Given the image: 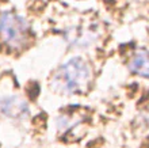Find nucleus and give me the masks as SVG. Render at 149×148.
Segmentation results:
<instances>
[{"label":"nucleus","mask_w":149,"mask_h":148,"mask_svg":"<svg viewBox=\"0 0 149 148\" xmlns=\"http://www.w3.org/2000/svg\"><path fill=\"white\" fill-rule=\"evenodd\" d=\"M91 80V67L83 57H72L56 71L52 86L65 95L83 93Z\"/></svg>","instance_id":"obj_1"},{"label":"nucleus","mask_w":149,"mask_h":148,"mask_svg":"<svg viewBox=\"0 0 149 148\" xmlns=\"http://www.w3.org/2000/svg\"><path fill=\"white\" fill-rule=\"evenodd\" d=\"M0 38L8 48L20 49L30 38V26L16 12L4 11L0 15Z\"/></svg>","instance_id":"obj_2"},{"label":"nucleus","mask_w":149,"mask_h":148,"mask_svg":"<svg viewBox=\"0 0 149 148\" xmlns=\"http://www.w3.org/2000/svg\"><path fill=\"white\" fill-rule=\"evenodd\" d=\"M0 110L4 116L12 120H22L30 113L29 103L18 95H6L0 98Z\"/></svg>","instance_id":"obj_3"},{"label":"nucleus","mask_w":149,"mask_h":148,"mask_svg":"<svg viewBox=\"0 0 149 148\" xmlns=\"http://www.w3.org/2000/svg\"><path fill=\"white\" fill-rule=\"evenodd\" d=\"M129 69L140 78L149 79V52L138 51L130 60Z\"/></svg>","instance_id":"obj_4"}]
</instances>
